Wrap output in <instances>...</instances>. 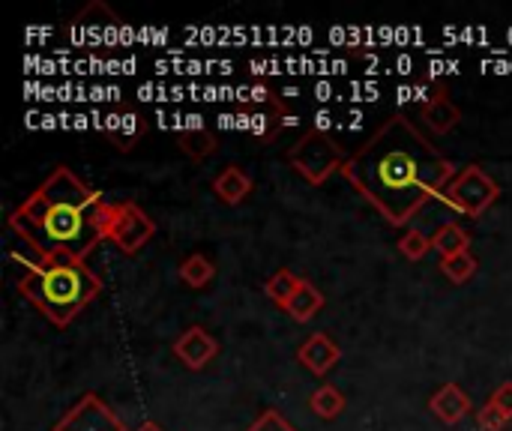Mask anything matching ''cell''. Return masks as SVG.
<instances>
[{"mask_svg": "<svg viewBox=\"0 0 512 431\" xmlns=\"http://www.w3.org/2000/svg\"><path fill=\"white\" fill-rule=\"evenodd\" d=\"M342 174L390 225H408L456 177L453 162L402 114L348 156Z\"/></svg>", "mask_w": 512, "mask_h": 431, "instance_id": "obj_1", "label": "cell"}, {"mask_svg": "<svg viewBox=\"0 0 512 431\" xmlns=\"http://www.w3.org/2000/svg\"><path fill=\"white\" fill-rule=\"evenodd\" d=\"M105 207L75 171L54 168L12 210L9 228L42 261H84L105 240Z\"/></svg>", "mask_w": 512, "mask_h": 431, "instance_id": "obj_2", "label": "cell"}, {"mask_svg": "<svg viewBox=\"0 0 512 431\" xmlns=\"http://www.w3.org/2000/svg\"><path fill=\"white\" fill-rule=\"evenodd\" d=\"M18 279L21 297H27L54 327H69L102 291V279L84 261H24Z\"/></svg>", "mask_w": 512, "mask_h": 431, "instance_id": "obj_3", "label": "cell"}, {"mask_svg": "<svg viewBox=\"0 0 512 431\" xmlns=\"http://www.w3.org/2000/svg\"><path fill=\"white\" fill-rule=\"evenodd\" d=\"M288 165L312 186L327 183L336 171L345 168L348 156L342 150V144L327 132V129H309L300 141L291 144V150L285 153Z\"/></svg>", "mask_w": 512, "mask_h": 431, "instance_id": "obj_4", "label": "cell"}, {"mask_svg": "<svg viewBox=\"0 0 512 431\" xmlns=\"http://www.w3.org/2000/svg\"><path fill=\"white\" fill-rule=\"evenodd\" d=\"M453 210H459L468 219H480L498 198H501V186L495 183V177H489L480 165H468L462 168L444 189L441 195Z\"/></svg>", "mask_w": 512, "mask_h": 431, "instance_id": "obj_5", "label": "cell"}, {"mask_svg": "<svg viewBox=\"0 0 512 431\" xmlns=\"http://www.w3.org/2000/svg\"><path fill=\"white\" fill-rule=\"evenodd\" d=\"M156 234V222L135 204L120 201L105 207V240H111L123 255L141 252Z\"/></svg>", "mask_w": 512, "mask_h": 431, "instance_id": "obj_6", "label": "cell"}, {"mask_svg": "<svg viewBox=\"0 0 512 431\" xmlns=\"http://www.w3.org/2000/svg\"><path fill=\"white\" fill-rule=\"evenodd\" d=\"M69 39L81 48H90V45H105L111 48L117 42V33H120V18L99 0L87 3L66 27Z\"/></svg>", "mask_w": 512, "mask_h": 431, "instance_id": "obj_7", "label": "cell"}, {"mask_svg": "<svg viewBox=\"0 0 512 431\" xmlns=\"http://www.w3.org/2000/svg\"><path fill=\"white\" fill-rule=\"evenodd\" d=\"M51 431H126V423L96 393H84Z\"/></svg>", "mask_w": 512, "mask_h": 431, "instance_id": "obj_8", "label": "cell"}, {"mask_svg": "<svg viewBox=\"0 0 512 431\" xmlns=\"http://www.w3.org/2000/svg\"><path fill=\"white\" fill-rule=\"evenodd\" d=\"M216 354H219L216 336H210V330L198 327V324L189 327L186 333H180L174 342V357L192 372H201L210 360H216Z\"/></svg>", "mask_w": 512, "mask_h": 431, "instance_id": "obj_9", "label": "cell"}, {"mask_svg": "<svg viewBox=\"0 0 512 431\" xmlns=\"http://www.w3.org/2000/svg\"><path fill=\"white\" fill-rule=\"evenodd\" d=\"M297 360L303 369H309L312 375L324 378L327 372L336 369V363L342 360V348L330 339V333H315L309 336L300 348H297Z\"/></svg>", "mask_w": 512, "mask_h": 431, "instance_id": "obj_10", "label": "cell"}, {"mask_svg": "<svg viewBox=\"0 0 512 431\" xmlns=\"http://www.w3.org/2000/svg\"><path fill=\"white\" fill-rule=\"evenodd\" d=\"M102 132H105V138H108L117 150L129 153V150H132L144 135H147V120H144L138 111L123 108V111H117V114L105 117Z\"/></svg>", "mask_w": 512, "mask_h": 431, "instance_id": "obj_11", "label": "cell"}, {"mask_svg": "<svg viewBox=\"0 0 512 431\" xmlns=\"http://www.w3.org/2000/svg\"><path fill=\"white\" fill-rule=\"evenodd\" d=\"M420 117H423V123H426L435 135H447V132H453V129L462 123V108L450 99L447 87H438L435 96H429V99L420 105Z\"/></svg>", "mask_w": 512, "mask_h": 431, "instance_id": "obj_12", "label": "cell"}, {"mask_svg": "<svg viewBox=\"0 0 512 431\" xmlns=\"http://www.w3.org/2000/svg\"><path fill=\"white\" fill-rule=\"evenodd\" d=\"M429 408H432V414H435L441 423H447V426L462 423V420L474 411L468 393H465L459 384H444V387L429 399Z\"/></svg>", "mask_w": 512, "mask_h": 431, "instance_id": "obj_13", "label": "cell"}, {"mask_svg": "<svg viewBox=\"0 0 512 431\" xmlns=\"http://www.w3.org/2000/svg\"><path fill=\"white\" fill-rule=\"evenodd\" d=\"M213 192H216V198L219 201H225L228 207H240L249 195H252V189H255V183H252V177L240 168V165H228V168H222L216 177H213Z\"/></svg>", "mask_w": 512, "mask_h": 431, "instance_id": "obj_14", "label": "cell"}, {"mask_svg": "<svg viewBox=\"0 0 512 431\" xmlns=\"http://www.w3.org/2000/svg\"><path fill=\"white\" fill-rule=\"evenodd\" d=\"M177 147L192 159V162H204L207 156H213L219 150V138L213 129L195 123V126H186L180 135H177Z\"/></svg>", "mask_w": 512, "mask_h": 431, "instance_id": "obj_15", "label": "cell"}, {"mask_svg": "<svg viewBox=\"0 0 512 431\" xmlns=\"http://www.w3.org/2000/svg\"><path fill=\"white\" fill-rule=\"evenodd\" d=\"M324 294H321V288H315L309 279H303V285L297 288V294L291 297V303L285 306V312L297 321V324H306V321H312L321 309H324Z\"/></svg>", "mask_w": 512, "mask_h": 431, "instance_id": "obj_16", "label": "cell"}, {"mask_svg": "<svg viewBox=\"0 0 512 431\" xmlns=\"http://www.w3.org/2000/svg\"><path fill=\"white\" fill-rule=\"evenodd\" d=\"M177 276H180V282L189 285V288H207V285L213 282V276H216V264H213L204 252H192V255H186V258L180 261Z\"/></svg>", "mask_w": 512, "mask_h": 431, "instance_id": "obj_17", "label": "cell"}, {"mask_svg": "<svg viewBox=\"0 0 512 431\" xmlns=\"http://www.w3.org/2000/svg\"><path fill=\"white\" fill-rule=\"evenodd\" d=\"M432 249L441 255V258H450V255H459V252H471V234L456 225V222H444L435 237H432Z\"/></svg>", "mask_w": 512, "mask_h": 431, "instance_id": "obj_18", "label": "cell"}, {"mask_svg": "<svg viewBox=\"0 0 512 431\" xmlns=\"http://www.w3.org/2000/svg\"><path fill=\"white\" fill-rule=\"evenodd\" d=\"M303 285V279L297 276V273H291V270H276L270 279H267V285H264V294L276 303V306H288L291 303V297L297 294V288Z\"/></svg>", "mask_w": 512, "mask_h": 431, "instance_id": "obj_19", "label": "cell"}, {"mask_svg": "<svg viewBox=\"0 0 512 431\" xmlns=\"http://www.w3.org/2000/svg\"><path fill=\"white\" fill-rule=\"evenodd\" d=\"M309 405H312V411H315L321 420H336V417L348 408L345 393H342V390H336V387H330V384L318 387V390L312 393Z\"/></svg>", "mask_w": 512, "mask_h": 431, "instance_id": "obj_20", "label": "cell"}, {"mask_svg": "<svg viewBox=\"0 0 512 431\" xmlns=\"http://www.w3.org/2000/svg\"><path fill=\"white\" fill-rule=\"evenodd\" d=\"M480 261L471 255V252H459V255H450V258H441V273L453 282V285H465L474 279Z\"/></svg>", "mask_w": 512, "mask_h": 431, "instance_id": "obj_21", "label": "cell"}, {"mask_svg": "<svg viewBox=\"0 0 512 431\" xmlns=\"http://www.w3.org/2000/svg\"><path fill=\"white\" fill-rule=\"evenodd\" d=\"M429 249H432V237H426V234L417 231V228H408V231L402 234V240H399V252H402L408 261H423V258L429 255Z\"/></svg>", "mask_w": 512, "mask_h": 431, "instance_id": "obj_22", "label": "cell"}, {"mask_svg": "<svg viewBox=\"0 0 512 431\" xmlns=\"http://www.w3.org/2000/svg\"><path fill=\"white\" fill-rule=\"evenodd\" d=\"M510 426V420L492 405V402H486L480 411H477V429L480 431H504Z\"/></svg>", "mask_w": 512, "mask_h": 431, "instance_id": "obj_23", "label": "cell"}, {"mask_svg": "<svg viewBox=\"0 0 512 431\" xmlns=\"http://www.w3.org/2000/svg\"><path fill=\"white\" fill-rule=\"evenodd\" d=\"M246 431H297L279 411H273V408H267V411H261L258 414V420L249 426Z\"/></svg>", "mask_w": 512, "mask_h": 431, "instance_id": "obj_24", "label": "cell"}, {"mask_svg": "<svg viewBox=\"0 0 512 431\" xmlns=\"http://www.w3.org/2000/svg\"><path fill=\"white\" fill-rule=\"evenodd\" d=\"M507 420H512V381H507V384H501L495 393H492V399H489Z\"/></svg>", "mask_w": 512, "mask_h": 431, "instance_id": "obj_25", "label": "cell"}, {"mask_svg": "<svg viewBox=\"0 0 512 431\" xmlns=\"http://www.w3.org/2000/svg\"><path fill=\"white\" fill-rule=\"evenodd\" d=\"M135 431H162V429H159L156 423H141V426H138Z\"/></svg>", "mask_w": 512, "mask_h": 431, "instance_id": "obj_26", "label": "cell"}]
</instances>
